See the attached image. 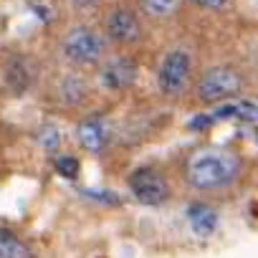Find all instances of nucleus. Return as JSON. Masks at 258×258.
<instances>
[{
  "instance_id": "obj_1",
  "label": "nucleus",
  "mask_w": 258,
  "mask_h": 258,
  "mask_svg": "<svg viewBox=\"0 0 258 258\" xmlns=\"http://www.w3.org/2000/svg\"><path fill=\"white\" fill-rule=\"evenodd\" d=\"M180 195L205 205L245 198L258 182L255 157L233 142H195L170 157Z\"/></svg>"
},
{
  "instance_id": "obj_2",
  "label": "nucleus",
  "mask_w": 258,
  "mask_h": 258,
  "mask_svg": "<svg viewBox=\"0 0 258 258\" xmlns=\"http://www.w3.org/2000/svg\"><path fill=\"white\" fill-rule=\"evenodd\" d=\"M210 41L198 28H182L157 41L147 58L152 101L160 109H185L205 63Z\"/></svg>"
},
{
  "instance_id": "obj_3",
  "label": "nucleus",
  "mask_w": 258,
  "mask_h": 258,
  "mask_svg": "<svg viewBox=\"0 0 258 258\" xmlns=\"http://www.w3.org/2000/svg\"><path fill=\"white\" fill-rule=\"evenodd\" d=\"M250 96H258V89H255V81L248 71V63L238 43L228 48H218L210 43L205 63L198 74V81L192 86V94L185 109L203 111V109H213L220 104L243 101Z\"/></svg>"
},
{
  "instance_id": "obj_4",
  "label": "nucleus",
  "mask_w": 258,
  "mask_h": 258,
  "mask_svg": "<svg viewBox=\"0 0 258 258\" xmlns=\"http://www.w3.org/2000/svg\"><path fill=\"white\" fill-rule=\"evenodd\" d=\"M109 56V43L96 23V18L61 16L48 36V66L96 74V69Z\"/></svg>"
},
{
  "instance_id": "obj_5",
  "label": "nucleus",
  "mask_w": 258,
  "mask_h": 258,
  "mask_svg": "<svg viewBox=\"0 0 258 258\" xmlns=\"http://www.w3.org/2000/svg\"><path fill=\"white\" fill-rule=\"evenodd\" d=\"M38 96L43 101V106L66 121H79L86 114L96 111L99 106H104V99L99 94V86L94 81L91 74H81V71H69V69H58V66H48L41 76L38 84Z\"/></svg>"
},
{
  "instance_id": "obj_6",
  "label": "nucleus",
  "mask_w": 258,
  "mask_h": 258,
  "mask_svg": "<svg viewBox=\"0 0 258 258\" xmlns=\"http://www.w3.org/2000/svg\"><path fill=\"white\" fill-rule=\"evenodd\" d=\"M96 23L109 43V51L114 53L150 58L152 48L157 46V36L142 18L135 0H116V3H111L96 16Z\"/></svg>"
},
{
  "instance_id": "obj_7",
  "label": "nucleus",
  "mask_w": 258,
  "mask_h": 258,
  "mask_svg": "<svg viewBox=\"0 0 258 258\" xmlns=\"http://www.w3.org/2000/svg\"><path fill=\"white\" fill-rule=\"evenodd\" d=\"M74 140L76 147L96 162H111L119 155H126L129 147L119 104H104L84 119L74 121Z\"/></svg>"
},
{
  "instance_id": "obj_8",
  "label": "nucleus",
  "mask_w": 258,
  "mask_h": 258,
  "mask_svg": "<svg viewBox=\"0 0 258 258\" xmlns=\"http://www.w3.org/2000/svg\"><path fill=\"white\" fill-rule=\"evenodd\" d=\"M124 185H126L129 198L145 208H162L180 195L170 157L167 160H145V162L135 165L124 175Z\"/></svg>"
},
{
  "instance_id": "obj_9",
  "label": "nucleus",
  "mask_w": 258,
  "mask_h": 258,
  "mask_svg": "<svg viewBox=\"0 0 258 258\" xmlns=\"http://www.w3.org/2000/svg\"><path fill=\"white\" fill-rule=\"evenodd\" d=\"M145 71H147V58L109 51V56L104 58V63L94 74V81L99 86V94H101L104 104H126V101H132Z\"/></svg>"
},
{
  "instance_id": "obj_10",
  "label": "nucleus",
  "mask_w": 258,
  "mask_h": 258,
  "mask_svg": "<svg viewBox=\"0 0 258 258\" xmlns=\"http://www.w3.org/2000/svg\"><path fill=\"white\" fill-rule=\"evenodd\" d=\"M135 6L140 8L142 18L147 21L157 41L192 26L185 0H135Z\"/></svg>"
},
{
  "instance_id": "obj_11",
  "label": "nucleus",
  "mask_w": 258,
  "mask_h": 258,
  "mask_svg": "<svg viewBox=\"0 0 258 258\" xmlns=\"http://www.w3.org/2000/svg\"><path fill=\"white\" fill-rule=\"evenodd\" d=\"M41 76H43V71L28 56H13V58H8V63L3 69V81H6L8 91L16 96H21L31 89H38Z\"/></svg>"
},
{
  "instance_id": "obj_12",
  "label": "nucleus",
  "mask_w": 258,
  "mask_h": 258,
  "mask_svg": "<svg viewBox=\"0 0 258 258\" xmlns=\"http://www.w3.org/2000/svg\"><path fill=\"white\" fill-rule=\"evenodd\" d=\"M190 21L195 23H225L238 18V0H185Z\"/></svg>"
},
{
  "instance_id": "obj_13",
  "label": "nucleus",
  "mask_w": 258,
  "mask_h": 258,
  "mask_svg": "<svg viewBox=\"0 0 258 258\" xmlns=\"http://www.w3.org/2000/svg\"><path fill=\"white\" fill-rule=\"evenodd\" d=\"M0 258H36V248L18 228L0 223Z\"/></svg>"
},
{
  "instance_id": "obj_14",
  "label": "nucleus",
  "mask_w": 258,
  "mask_h": 258,
  "mask_svg": "<svg viewBox=\"0 0 258 258\" xmlns=\"http://www.w3.org/2000/svg\"><path fill=\"white\" fill-rule=\"evenodd\" d=\"M63 16H76V18H96L104 8H109L116 0H58Z\"/></svg>"
},
{
  "instance_id": "obj_15",
  "label": "nucleus",
  "mask_w": 258,
  "mask_h": 258,
  "mask_svg": "<svg viewBox=\"0 0 258 258\" xmlns=\"http://www.w3.org/2000/svg\"><path fill=\"white\" fill-rule=\"evenodd\" d=\"M238 48H240V53H243V58L248 63V71H250V76L255 81V89H258V26H248V31L240 38Z\"/></svg>"
},
{
  "instance_id": "obj_16",
  "label": "nucleus",
  "mask_w": 258,
  "mask_h": 258,
  "mask_svg": "<svg viewBox=\"0 0 258 258\" xmlns=\"http://www.w3.org/2000/svg\"><path fill=\"white\" fill-rule=\"evenodd\" d=\"M240 16L248 26H258V0H238V18Z\"/></svg>"
}]
</instances>
